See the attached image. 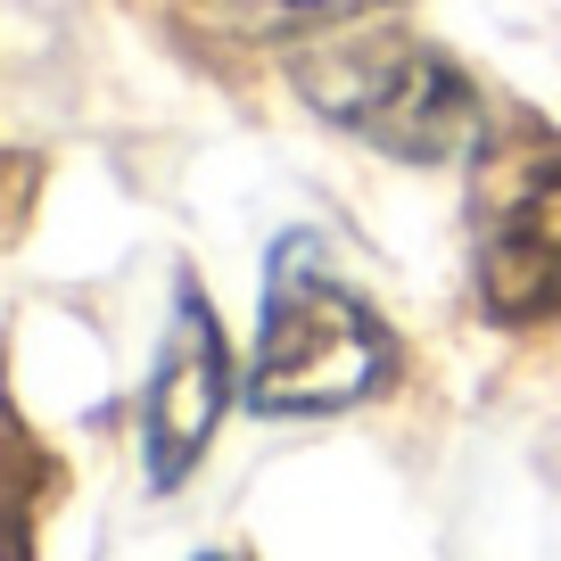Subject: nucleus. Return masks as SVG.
<instances>
[{
    "mask_svg": "<svg viewBox=\"0 0 561 561\" xmlns=\"http://www.w3.org/2000/svg\"><path fill=\"white\" fill-rule=\"evenodd\" d=\"M471 273L495 322L561 306V133L537 116H488L471 149Z\"/></svg>",
    "mask_w": 561,
    "mask_h": 561,
    "instance_id": "nucleus-3",
    "label": "nucleus"
},
{
    "mask_svg": "<svg viewBox=\"0 0 561 561\" xmlns=\"http://www.w3.org/2000/svg\"><path fill=\"white\" fill-rule=\"evenodd\" d=\"M397 380V339L380 331L347 280H331L322 248L306 231L273 248V289H264V339L248 371L256 413H347Z\"/></svg>",
    "mask_w": 561,
    "mask_h": 561,
    "instance_id": "nucleus-2",
    "label": "nucleus"
},
{
    "mask_svg": "<svg viewBox=\"0 0 561 561\" xmlns=\"http://www.w3.org/2000/svg\"><path fill=\"white\" fill-rule=\"evenodd\" d=\"M298 100L322 107L339 133L371 140L404 165H446L471 158L488 116H479V91L455 58H438L421 34H397V25H347L331 18L298 58Z\"/></svg>",
    "mask_w": 561,
    "mask_h": 561,
    "instance_id": "nucleus-1",
    "label": "nucleus"
},
{
    "mask_svg": "<svg viewBox=\"0 0 561 561\" xmlns=\"http://www.w3.org/2000/svg\"><path fill=\"white\" fill-rule=\"evenodd\" d=\"M240 9H256V18H355L364 0H240Z\"/></svg>",
    "mask_w": 561,
    "mask_h": 561,
    "instance_id": "nucleus-5",
    "label": "nucleus"
},
{
    "mask_svg": "<svg viewBox=\"0 0 561 561\" xmlns=\"http://www.w3.org/2000/svg\"><path fill=\"white\" fill-rule=\"evenodd\" d=\"M224 388H231V364H224V331H215L198 280H182L174 298V331L158 347V371H149V404H140V438H149V479L174 488L191 479V462L207 455L215 438V413H224Z\"/></svg>",
    "mask_w": 561,
    "mask_h": 561,
    "instance_id": "nucleus-4",
    "label": "nucleus"
}]
</instances>
